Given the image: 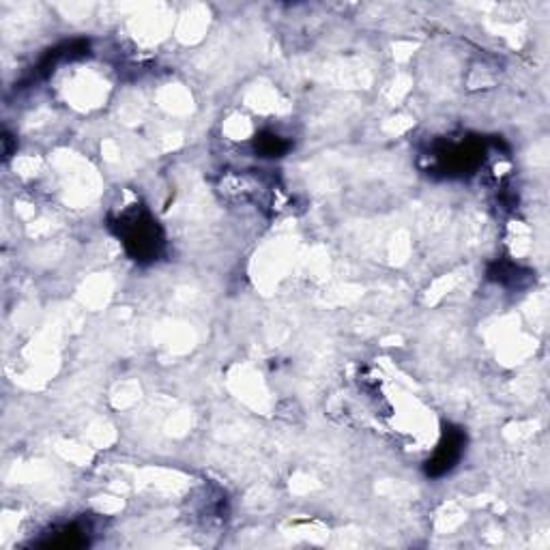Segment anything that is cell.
<instances>
[{
    "mask_svg": "<svg viewBox=\"0 0 550 550\" xmlns=\"http://www.w3.org/2000/svg\"><path fill=\"white\" fill-rule=\"evenodd\" d=\"M117 230L125 250L129 252V256H134V260H138V263H151V260H157L159 250H162L164 245V237L157 222L147 211H125L119 217Z\"/></svg>",
    "mask_w": 550,
    "mask_h": 550,
    "instance_id": "obj_1",
    "label": "cell"
},
{
    "mask_svg": "<svg viewBox=\"0 0 550 550\" xmlns=\"http://www.w3.org/2000/svg\"><path fill=\"white\" fill-rule=\"evenodd\" d=\"M465 445H467V434L462 432V428H452V426L445 428L437 450H434L432 458L428 460V467H426L428 475L441 477L445 473H450L462 458Z\"/></svg>",
    "mask_w": 550,
    "mask_h": 550,
    "instance_id": "obj_2",
    "label": "cell"
},
{
    "mask_svg": "<svg viewBox=\"0 0 550 550\" xmlns=\"http://www.w3.org/2000/svg\"><path fill=\"white\" fill-rule=\"evenodd\" d=\"M256 151L263 157H282L288 151V142L280 136H260L256 140Z\"/></svg>",
    "mask_w": 550,
    "mask_h": 550,
    "instance_id": "obj_3",
    "label": "cell"
}]
</instances>
